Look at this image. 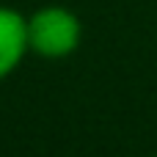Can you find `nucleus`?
I'll return each instance as SVG.
<instances>
[{
    "instance_id": "nucleus-1",
    "label": "nucleus",
    "mask_w": 157,
    "mask_h": 157,
    "mask_svg": "<svg viewBox=\"0 0 157 157\" xmlns=\"http://www.w3.org/2000/svg\"><path fill=\"white\" fill-rule=\"evenodd\" d=\"M80 19L61 6L41 8L28 19V44L44 58H66L69 52H75L80 44Z\"/></svg>"
},
{
    "instance_id": "nucleus-2",
    "label": "nucleus",
    "mask_w": 157,
    "mask_h": 157,
    "mask_svg": "<svg viewBox=\"0 0 157 157\" xmlns=\"http://www.w3.org/2000/svg\"><path fill=\"white\" fill-rule=\"evenodd\" d=\"M28 47V19L14 8L0 6V80L19 66Z\"/></svg>"
}]
</instances>
